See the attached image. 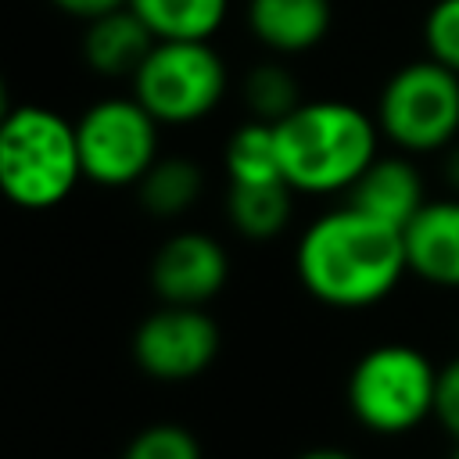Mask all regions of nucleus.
<instances>
[{
  "mask_svg": "<svg viewBox=\"0 0 459 459\" xmlns=\"http://www.w3.org/2000/svg\"><path fill=\"white\" fill-rule=\"evenodd\" d=\"M219 355V326L201 305H161L133 333V359L154 380H194Z\"/></svg>",
  "mask_w": 459,
  "mask_h": 459,
  "instance_id": "obj_8",
  "label": "nucleus"
},
{
  "mask_svg": "<svg viewBox=\"0 0 459 459\" xmlns=\"http://www.w3.org/2000/svg\"><path fill=\"white\" fill-rule=\"evenodd\" d=\"M434 420L459 441V355L437 369L434 387Z\"/></svg>",
  "mask_w": 459,
  "mask_h": 459,
  "instance_id": "obj_21",
  "label": "nucleus"
},
{
  "mask_svg": "<svg viewBox=\"0 0 459 459\" xmlns=\"http://www.w3.org/2000/svg\"><path fill=\"white\" fill-rule=\"evenodd\" d=\"M377 129L402 154H434L459 136V75L423 57L402 65L380 90Z\"/></svg>",
  "mask_w": 459,
  "mask_h": 459,
  "instance_id": "obj_6",
  "label": "nucleus"
},
{
  "mask_svg": "<svg viewBox=\"0 0 459 459\" xmlns=\"http://www.w3.org/2000/svg\"><path fill=\"white\" fill-rule=\"evenodd\" d=\"M122 459H201V445L179 423H154L126 445Z\"/></svg>",
  "mask_w": 459,
  "mask_h": 459,
  "instance_id": "obj_19",
  "label": "nucleus"
},
{
  "mask_svg": "<svg viewBox=\"0 0 459 459\" xmlns=\"http://www.w3.org/2000/svg\"><path fill=\"white\" fill-rule=\"evenodd\" d=\"M333 25L330 0H247V29L273 54H305Z\"/></svg>",
  "mask_w": 459,
  "mask_h": 459,
  "instance_id": "obj_12",
  "label": "nucleus"
},
{
  "mask_svg": "<svg viewBox=\"0 0 459 459\" xmlns=\"http://www.w3.org/2000/svg\"><path fill=\"white\" fill-rule=\"evenodd\" d=\"M351 208L405 230L412 222V215L427 204V190H423V176L420 169L409 161V154H377L366 172L348 186V201Z\"/></svg>",
  "mask_w": 459,
  "mask_h": 459,
  "instance_id": "obj_11",
  "label": "nucleus"
},
{
  "mask_svg": "<svg viewBox=\"0 0 459 459\" xmlns=\"http://www.w3.org/2000/svg\"><path fill=\"white\" fill-rule=\"evenodd\" d=\"M402 240L412 276L434 287H459V197H427Z\"/></svg>",
  "mask_w": 459,
  "mask_h": 459,
  "instance_id": "obj_10",
  "label": "nucleus"
},
{
  "mask_svg": "<svg viewBox=\"0 0 459 459\" xmlns=\"http://www.w3.org/2000/svg\"><path fill=\"white\" fill-rule=\"evenodd\" d=\"M11 111H14V104H11V90H7V79L0 75V122H4Z\"/></svg>",
  "mask_w": 459,
  "mask_h": 459,
  "instance_id": "obj_25",
  "label": "nucleus"
},
{
  "mask_svg": "<svg viewBox=\"0 0 459 459\" xmlns=\"http://www.w3.org/2000/svg\"><path fill=\"white\" fill-rule=\"evenodd\" d=\"M240 97H244V108L251 118L258 122H283L298 104H301V90H298V79L290 68L276 65V61H265V65H255L247 75H244V86H240Z\"/></svg>",
  "mask_w": 459,
  "mask_h": 459,
  "instance_id": "obj_18",
  "label": "nucleus"
},
{
  "mask_svg": "<svg viewBox=\"0 0 459 459\" xmlns=\"http://www.w3.org/2000/svg\"><path fill=\"white\" fill-rule=\"evenodd\" d=\"M161 122L136 97H104L75 122L82 179L97 186H136L158 161Z\"/></svg>",
  "mask_w": 459,
  "mask_h": 459,
  "instance_id": "obj_7",
  "label": "nucleus"
},
{
  "mask_svg": "<svg viewBox=\"0 0 459 459\" xmlns=\"http://www.w3.org/2000/svg\"><path fill=\"white\" fill-rule=\"evenodd\" d=\"M294 269L316 301L330 308H369L398 287L409 262L398 226L341 204L305 226L294 247Z\"/></svg>",
  "mask_w": 459,
  "mask_h": 459,
  "instance_id": "obj_1",
  "label": "nucleus"
},
{
  "mask_svg": "<svg viewBox=\"0 0 459 459\" xmlns=\"http://www.w3.org/2000/svg\"><path fill=\"white\" fill-rule=\"evenodd\" d=\"M298 459H355V455H348V452H341V448H308V452H301Z\"/></svg>",
  "mask_w": 459,
  "mask_h": 459,
  "instance_id": "obj_24",
  "label": "nucleus"
},
{
  "mask_svg": "<svg viewBox=\"0 0 459 459\" xmlns=\"http://www.w3.org/2000/svg\"><path fill=\"white\" fill-rule=\"evenodd\" d=\"M82 179L75 122L43 104H18L0 122V194L22 212H50Z\"/></svg>",
  "mask_w": 459,
  "mask_h": 459,
  "instance_id": "obj_3",
  "label": "nucleus"
},
{
  "mask_svg": "<svg viewBox=\"0 0 459 459\" xmlns=\"http://www.w3.org/2000/svg\"><path fill=\"white\" fill-rule=\"evenodd\" d=\"M154 43L158 39L151 36V29L129 7H122V11L86 22L82 57L97 75H129L133 79Z\"/></svg>",
  "mask_w": 459,
  "mask_h": 459,
  "instance_id": "obj_13",
  "label": "nucleus"
},
{
  "mask_svg": "<svg viewBox=\"0 0 459 459\" xmlns=\"http://www.w3.org/2000/svg\"><path fill=\"white\" fill-rule=\"evenodd\" d=\"M226 61L212 39H158L133 75V97L161 126H194L226 97Z\"/></svg>",
  "mask_w": 459,
  "mask_h": 459,
  "instance_id": "obj_5",
  "label": "nucleus"
},
{
  "mask_svg": "<svg viewBox=\"0 0 459 459\" xmlns=\"http://www.w3.org/2000/svg\"><path fill=\"white\" fill-rule=\"evenodd\" d=\"M57 11H65L68 18H79V22H93L100 14H111V11H122L129 7V0H50Z\"/></svg>",
  "mask_w": 459,
  "mask_h": 459,
  "instance_id": "obj_22",
  "label": "nucleus"
},
{
  "mask_svg": "<svg viewBox=\"0 0 459 459\" xmlns=\"http://www.w3.org/2000/svg\"><path fill=\"white\" fill-rule=\"evenodd\" d=\"M377 118L348 100H301L276 122L283 183L294 194H348L377 158Z\"/></svg>",
  "mask_w": 459,
  "mask_h": 459,
  "instance_id": "obj_2",
  "label": "nucleus"
},
{
  "mask_svg": "<svg viewBox=\"0 0 459 459\" xmlns=\"http://www.w3.org/2000/svg\"><path fill=\"white\" fill-rule=\"evenodd\" d=\"M427 57L459 75V0H434L423 18Z\"/></svg>",
  "mask_w": 459,
  "mask_h": 459,
  "instance_id": "obj_20",
  "label": "nucleus"
},
{
  "mask_svg": "<svg viewBox=\"0 0 459 459\" xmlns=\"http://www.w3.org/2000/svg\"><path fill=\"white\" fill-rule=\"evenodd\" d=\"M204 190V172L197 161L176 154V158H158L147 176L136 183V197L143 204V212H151L154 219H176L183 212H190L197 204Z\"/></svg>",
  "mask_w": 459,
  "mask_h": 459,
  "instance_id": "obj_16",
  "label": "nucleus"
},
{
  "mask_svg": "<svg viewBox=\"0 0 459 459\" xmlns=\"http://www.w3.org/2000/svg\"><path fill=\"white\" fill-rule=\"evenodd\" d=\"M129 11L154 39H212L230 14V0H129Z\"/></svg>",
  "mask_w": 459,
  "mask_h": 459,
  "instance_id": "obj_15",
  "label": "nucleus"
},
{
  "mask_svg": "<svg viewBox=\"0 0 459 459\" xmlns=\"http://www.w3.org/2000/svg\"><path fill=\"white\" fill-rule=\"evenodd\" d=\"M441 176L448 179L452 194L459 197V140H452V143L445 147V158H441Z\"/></svg>",
  "mask_w": 459,
  "mask_h": 459,
  "instance_id": "obj_23",
  "label": "nucleus"
},
{
  "mask_svg": "<svg viewBox=\"0 0 459 459\" xmlns=\"http://www.w3.org/2000/svg\"><path fill=\"white\" fill-rule=\"evenodd\" d=\"M448 459H459V441H455V448H452V455Z\"/></svg>",
  "mask_w": 459,
  "mask_h": 459,
  "instance_id": "obj_26",
  "label": "nucleus"
},
{
  "mask_svg": "<svg viewBox=\"0 0 459 459\" xmlns=\"http://www.w3.org/2000/svg\"><path fill=\"white\" fill-rule=\"evenodd\" d=\"M226 215L247 240H273L294 215V190L283 179L273 183H230Z\"/></svg>",
  "mask_w": 459,
  "mask_h": 459,
  "instance_id": "obj_14",
  "label": "nucleus"
},
{
  "mask_svg": "<svg viewBox=\"0 0 459 459\" xmlns=\"http://www.w3.org/2000/svg\"><path fill=\"white\" fill-rule=\"evenodd\" d=\"M222 165L230 183H273L283 179L280 172V151H276V126L247 118L240 122L222 151Z\"/></svg>",
  "mask_w": 459,
  "mask_h": 459,
  "instance_id": "obj_17",
  "label": "nucleus"
},
{
  "mask_svg": "<svg viewBox=\"0 0 459 459\" xmlns=\"http://www.w3.org/2000/svg\"><path fill=\"white\" fill-rule=\"evenodd\" d=\"M230 280L226 247L197 230L172 233L151 262V287L161 305H201L212 301Z\"/></svg>",
  "mask_w": 459,
  "mask_h": 459,
  "instance_id": "obj_9",
  "label": "nucleus"
},
{
  "mask_svg": "<svg viewBox=\"0 0 459 459\" xmlns=\"http://www.w3.org/2000/svg\"><path fill=\"white\" fill-rule=\"evenodd\" d=\"M437 369L402 341L369 348L348 373V409L373 434H405L434 416Z\"/></svg>",
  "mask_w": 459,
  "mask_h": 459,
  "instance_id": "obj_4",
  "label": "nucleus"
}]
</instances>
